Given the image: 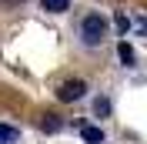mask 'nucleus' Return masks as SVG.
Wrapping results in <instances>:
<instances>
[{"mask_svg":"<svg viewBox=\"0 0 147 144\" xmlns=\"http://www.w3.org/2000/svg\"><path fill=\"white\" fill-rule=\"evenodd\" d=\"M77 37H80V44L87 50H97V47L107 40V17L90 10V14H84L80 24H77Z\"/></svg>","mask_w":147,"mask_h":144,"instance_id":"obj_1","label":"nucleus"},{"mask_svg":"<svg viewBox=\"0 0 147 144\" xmlns=\"http://www.w3.org/2000/svg\"><path fill=\"white\" fill-rule=\"evenodd\" d=\"M80 97H87V81H80V77L64 81L57 87V101H64V104H74V101H80Z\"/></svg>","mask_w":147,"mask_h":144,"instance_id":"obj_2","label":"nucleus"},{"mask_svg":"<svg viewBox=\"0 0 147 144\" xmlns=\"http://www.w3.org/2000/svg\"><path fill=\"white\" fill-rule=\"evenodd\" d=\"M80 137L87 144H104V131L97 124H80Z\"/></svg>","mask_w":147,"mask_h":144,"instance_id":"obj_3","label":"nucleus"},{"mask_svg":"<svg viewBox=\"0 0 147 144\" xmlns=\"http://www.w3.org/2000/svg\"><path fill=\"white\" fill-rule=\"evenodd\" d=\"M117 57H120L124 67H134V64H137V54H134V47H130L127 40H120V44H117Z\"/></svg>","mask_w":147,"mask_h":144,"instance_id":"obj_4","label":"nucleus"},{"mask_svg":"<svg viewBox=\"0 0 147 144\" xmlns=\"http://www.w3.org/2000/svg\"><path fill=\"white\" fill-rule=\"evenodd\" d=\"M40 7L47 14H67L70 10V0H40Z\"/></svg>","mask_w":147,"mask_h":144,"instance_id":"obj_5","label":"nucleus"},{"mask_svg":"<svg viewBox=\"0 0 147 144\" xmlns=\"http://www.w3.org/2000/svg\"><path fill=\"white\" fill-rule=\"evenodd\" d=\"M40 127H44L47 134H57V131L64 127V121H60L57 114H44V121H40Z\"/></svg>","mask_w":147,"mask_h":144,"instance_id":"obj_6","label":"nucleus"},{"mask_svg":"<svg viewBox=\"0 0 147 144\" xmlns=\"http://www.w3.org/2000/svg\"><path fill=\"white\" fill-rule=\"evenodd\" d=\"M20 137V131L17 127H7V124H0V144H13Z\"/></svg>","mask_w":147,"mask_h":144,"instance_id":"obj_7","label":"nucleus"},{"mask_svg":"<svg viewBox=\"0 0 147 144\" xmlns=\"http://www.w3.org/2000/svg\"><path fill=\"white\" fill-rule=\"evenodd\" d=\"M94 114H97V117H107L110 114V101L107 97H97V101H94Z\"/></svg>","mask_w":147,"mask_h":144,"instance_id":"obj_8","label":"nucleus"},{"mask_svg":"<svg viewBox=\"0 0 147 144\" xmlns=\"http://www.w3.org/2000/svg\"><path fill=\"white\" fill-rule=\"evenodd\" d=\"M114 27H117V34H127V30H130V20H127V14H117V17H114Z\"/></svg>","mask_w":147,"mask_h":144,"instance_id":"obj_9","label":"nucleus"},{"mask_svg":"<svg viewBox=\"0 0 147 144\" xmlns=\"http://www.w3.org/2000/svg\"><path fill=\"white\" fill-rule=\"evenodd\" d=\"M3 3H20V0H3Z\"/></svg>","mask_w":147,"mask_h":144,"instance_id":"obj_10","label":"nucleus"},{"mask_svg":"<svg viewBox=\"0 0 147 144\" xmlns=\"http://www.w3.org/2000/svg\"><path fill=\"white\" fill-rule=\"evenodd\" d=\"M144 30H147V20H144Z\"/></svg>","mask_w":147,"mask_h":144,"instance_id":"obj_11","label":"nucleus"}]
</instances>
